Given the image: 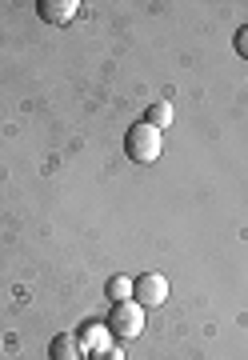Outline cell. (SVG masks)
<instances>
[{
    "label": "cell",
    "mask_w": 248,
    "mask_h": 360,
    "mask_svg": "<svg viewBox=\"0 0 248 360\" xmlns=\"http://www.w3.org/2000/svg\"><path fill=\"white\" fill-rule=\"evenodd\" d=\"M144 333V309L136 300H124V304H112L108 312V336L112 340H136Z\"/></svg>",
    "instance_id": "cell-2"
},
{
    "label": "cell",
    "mask_w": 248,
    "mask_h": 360,
    "mask_svg": "<svg viewBox=\"0 0 248 360\" xmlns=\"http://www.w3.org/2000/svg\"><path fill=\"white\" fill-rule=\"evenodd\" d=\"M80 13V0H37V16L44 25H68L77 20Z\"/></svg>",
    "instance_id": "cell-4"
},
{
    "label": "cell",
    "mask_w": 248,
    "mask_h": 360,
    "mask_svg": "<svg viewBox=\"0 0 248 360\" xmlns=\"http://www.w3.org/2000/svg\"><path fill=\"white\" fill-rule=\"evenodd\" d=\"M132 300L141 304V309H160L164 300H169V281L160 276V272H144L132 281Z\"/></svg>",
    "instance_id": "cell-3"
},
{
    "label": "cell",
    "mask_w": 248,
    "mask_h": 360,
    "mask_svg": "<svg viewBox=\"0 0 248 360\" xmlns=\"http://www.w3.org/2000/svg\"><path fill=\"white\" fill-rule=\"evenodd\" d=\"M236 52H240V56L248 60V25L236 28Z\"/></svg>",
    "instance_id": "cell-8"
},
{
    "label": "cell",
    "mask_w": 248,
    "mask_h": 360,
    "mask_svg": "<svg viewBox=\"0 0 248 360\" xmlns=\"http://www.w3.org/2000/svg\"><path fill=\"white\" fill-rule=\"evenodd\" d=\"M172 116H176V112H172V104H169V101H157V104H148V112H144V124H152V129L164 132V129L172 124Z\"/></svg>",
    "instance_id": "cell-6"
},
{
    "label": "cell",
    "mask_w": 248,
    "mask_h": 360,
    "mask_svg": "<svg viewBox=\"0 0 248 360\" xmlns=\"http://www.w3.org/2000/svg\"><path fill=\"white\" fill-rule=\"evenodd\" d=\"M48 360H89V352L80 345V336L60 333V336H53V345H48Z\"/></svg>",
    "instance_id": "cell-5"
},
{
    "label": "cell",
    "mask_w": 248,
    "mask_h": 360,
    "mask_svg": "<svg viewBox=\"0 0 248 360\" xmlns=\"http://www.w3.org/2000/svg\"><path fill=\"white\" fill-rule=\"evenodd\" d=\"M124 148H129V160H136V165H152V160L160 156V148H164V136H160V129L136 120V124L129 129V136H124Z\"/></svg>",
    "instance_id": "cell-1"
},
{
    "label": "cell",
    "mask_w": 248,
    "mask_h": 360,
    "mask_svg": "<svg viewBox=\"0 0 248 360\" xmlns=\"http://www.w3.org/2000/svg\"><path fill=\"white\" fill-rule=\"evenodd\" d=\"M105 296L112 300V304H124V300H132V281H129V276H108Z\"/></svg>",
    "instance_id": "cell-7"
}]
</instances>
